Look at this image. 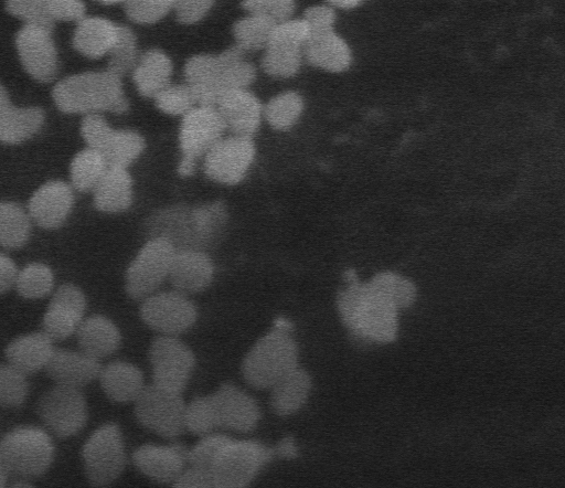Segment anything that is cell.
<instances>
[{
    "mask_svg": "<svg viewBox=\"0 0 565 488\" xmlns=\"http://www.w3.org/2000/svg\"><path fill=\"white\" fill-rule=\"evenodd\" d=\"M236 45L217 55L191 56L184 66L186 85L201 106L215 107L227 92L243 89L256 77V70Z\"/></svg>",
    "mask_w": 565,
    "mask_h": 488,
    "instance_id": "1",
    "label": "cell"
},
{
    "mask_svg": "<svg viewBox=\"0 0 565 488\" xmlns=\"http://www.w3.org/2000/svg\"><path fill=\"white\" fill-rule=\"evenodd\" d=\"M226 220V210L221 202L195 208L173 206L154 214L149 230L151 237L167 240L175 251H203L216 241Z\"/></svg>",
    "mask_w": 565,
    "mask_h": 488,
    "instance_id": "2",
    "label": "cell"
},
{
    "mask_svg": "<svg viewBox=\"0 0 565 488\" xmlns=\"http://www.w3.org/2000/svg\"><path fill=\"white\" fill-rule=\"evenodd\" d=\"M348 288L338 296V308L344 323L356 335L376 342H388L397 333V309L360 284L353 270L345 273Z\"/></svg>",
    "mask_w": 565,
    "mask_h": 488,
    "instance_id": "3",
    "label": "cell"
},
{
    "mask_svg": "<svg viewBox=\"0 0 565 488\" xmlns=\"http://www.w3.org/2000/svg\"><path fill=\"white\" fill-rule=\"evenodd\" d=\"M52 97L63 113H125L129 103L121 79L109 72H85L67 76L55 84Z\"/></svg>",
    "mask_w": 565,
    "mask_h": 488,
    "instance_id": "4",
    "label": "cell"
},
{
    "mask_svg": "<svg viewBox=\"0 0 565 488\" xmlns=\"http://www.w3.org/2000/svg\"><path fill=\"white\" fill-rule=\"evenodd\" d=\"M298 367V348L287 331L273 329L247 352L242 373L256 389H270L278 380Z\"/></svg>",
    "mask_w": 565,
    "mask_h": 488,
    "instance_id": "5",
    "label": "cell"
},
{
    "mask_svg": "<svg viewBox=\"0 0 565 488\" xmlns=\"http://www.w3.org/2000/svg\"><path fill=\"white\" fill-rule=\"evenodd\" d=\"M273 455L260 442L228 437L209 469L214 488H248Z\"/></svg>",
    "mask_w": 565,
    "mask_h": 488,
    "instance_id": "6",
    "label": "cell"
},
{
    "mask_svg": "<svg viewBox=\"0 0 565 488\" xmlns=\"http://www.w3.org/2000/svg\"><path fill=\"white\" fill-rule=\"evenodd\" d=\"M53 457L52 439L39 427H17L0 441V464L9 475L41 476L50 468Z\"/></svg>",
    "mask_w": 565,
    "mask_h": 488,
    "instance_id": "7",
    "label": "cell"
},
{
    "mask_svg": "<svg viewBox=\"0 0 565 488\" xmlns=\"http://www.w3.org/2000/svg\"><path fill=\"white\" fill-rule=\"evenodd\" d=\"M82 457L88 480L107 486L124 471L127 455L120 428L107 423L96 428L83 446Z\"/></svg>",
    "mask_w": 565,
    "mask_h": 488,
    "instance_id": "8",
    "label": "cell"
},
{
    "mask_svg": "<svg viewBox=\"0 0 565 488\" xmlns=\"http://www.w3.org/2000/svg\"><path fill=\"white\" fill-rule=\"evenodd\" d=\"M175 250L162 237H150L129 264L125 288L134 299H145L169 277Z\"/></svg>",
    "mask_w": 565,
    "mask_h": 488,
    "instance_id": "9",
    "label": "cell"
},
{
    "mask_svg": "<svg viewBox=\"0 0 565 488\" xmlns=\"http://www.w3.org/2000/svg\"><path fill=\"white\" fill-rule=\"evenodd\" d=\"M81 134L88 148L103 156L108 168L126 169L145 148V140L137 131L113 129L98 114L83 119Z\"/></svg>",
    "mask_w": 565,
    "mask_h": 488,
    "instance_id": "10",
    "label": "cell"
},
{
    "mask_svg": "<svg viewBox=\"0 0 565 488\" xmlns=\"http://www.w3.org/2000/svg\"><path fill=\"white\" fill-rule=\"evenodd\" d=\"M225 128L218 112L212 106L193 107L183 116L179 132L182 157L178 167L182 177L193 173L196 159L222 138Z\"/></svg>",
    "mask_w": 565,
    "mask_h": 488,
    "instance_id": "11",
    "label": "cell"
},
{
    "mask_svg": "<svg viewBox=\"0 0 565 488\" xmlns=\"http://www.w3.org/2000/svg\"><path fill=\"white\" fill-rule=\"evenodd\" d=\"M152 384L182 394L195 367L192 350L178 337L159 336L149 349Z\"/></svg>",
    "mask_w": 565,
    "mask_h": 488,
    "instance_id": "12",
    "label": "cell"
},
{
    "mask_svg": "<svg viewBox=\"0 0 565 488\" xmlns=\"http://www.w3.org/2000/svg\"><path fill=\"white\" fill-rule=\"evenodd\" d=\"M184 409L181 394L153 384L147 385L135 401L138 422L164 438H175L184 431Z\"/></svg>",
    "mask_w": 565,
    "mask_h": 488,
    "instance_id": "13",
    "label": "cell"
},
{
    "mask_svg": "<svg viewBox=\"0 0 565 488\" xmlns=\"http://www.w3.org/2000/svg\"><path fill=\"white\" fill-rule=\"evenodd\" d=\"M36 410L44 425L58 437L75 435L87 421V404L79 389L56 384L40 397Z\"/></svg>",
    "mask_w": 565,
    "mask_h": 488,
    "instance_id": "14",
    "label": "cell"
},
{
    "mask_svg": "<svg viewBox=\"0 0 565 488\" xmlns=\"http://www.w3.org/2000/svg\"><path fill=\"white\" fill-rule=\"evenodd\" d=\"M309 34L303 19L276 24L262 60L263 70L275 77L295 75L301 65L303 45Z\"/></svg>",
    "mask_w": 565,
    "mask_h": 488,
    "instance_id": "15",
    "label": "cell"
},
{
    "mask_svg": "<svg viewBox=\"0 0 565 488\" xmlns=\"http://www.w3.org/2000/svg\"><path fill=\"white\" fill-rule=\"evenodd\" d=\"M140 316L148 327L161 336L178 337L195 323L198 311L186 295L173 289L157 291L145 298Z\"/></svg>",
    "mask_w": 565,
    "mask_h": 488,
    "instance_id": "16",
    "label": "cell"
},
{
    "mask_svg": "<svg viewBox=\"0 0 565 488\" xmlns=\"http://www.w3.org/2000/svg\"><path fill=\"white\" fill-rule=\"evenodd\" d=\"M255 157L252 137L221 138L205 153L204 172L220 183L236 184L246 174Z\"/></svg>",
    "mask_w": 565,
    "mask_h": 488,
    "instance_id": "17",
    "label": "cell"
},
{
    "mask_svg": "<svg viewBox=\"0 0 565 488\" xmlns=\"http://www.w3.org/2000/svg\"><path fill=\"white\" fill-rule=\"evenodd\" d=\"M86 297L82 289L73 284L61 285L50 300L42 325L52 340H62L76 333L84 319Z\"/></svg>",
    "mask_w": 565,
    "mask_h": 488,
    "instance_id": "18",
    "label": "cell"
},
{
    "mask_svg": "<svg viewBox=\"0 0 565 488\" xmlns=\"http://www.w3.org/2000/svg\"><path fill=\"white\" fill-rule=\"evenodd\" d=\"M15 45L25 71L36 81L50 82L57 73V52L51 32L24 25L15 36Z\"/></svg>",
    "mask_w": 565,
    "mask_h": 488,
    "instance_id": "19",
    "label": "cell"
},
{
    "mask_svg": "<svg viewBox=\"0 0 565 488\" xmlns=\"http://www.w3.org/2000/svg\"><path fill=\"white\" fill-rule=\"evenodd\" d=\"M188 453L180 444H145L132 453V463L148 478L172 484L188 467Z\"/></svg>",
    "mask_w": 565,
    "mask_h": 488,
    "instance_id": "20",
    "label": "cell"
},
{
    "mask_svg": "<svg viewBox=\"0 0 565 488\" xmlns=\"http://www.w3.org/2000/svg\"><path fill=\"white\" fill-rule=\"evenodd\" d=\"M212 395L220 427L248 433L257 426L260 409L252 395L233 384H223Z\"/></svg>",
    "mask_w": 565,
    "mask_h": 488,
    "instance_id": "21",
    "label": "cell"
},
{
    "mask_svg": "<svg viewBox=\"0 0 565 488\" xmlns=\"http://www.w3.org/2000/svg\"><path fill=\"white\" fill-rule=\"evenodd\" d=\"M74 203L72 188L64 181L42 184L30 198L29 216L43 229H56L67 219Z\"/></svg>",
    "mask_w": 565,
    "mask_h": 488,
    "instance_id": "22",
    "label": "cell"
},
{
    "mask_svg": "<svg viewBox=\"0 0 565 488\" xmlns=\"http://www.w3.org/2000/svg\"><path fill=\"white\" fill-rule=\"evenodd\" d=\"M214 276V265L203 251H175L169 279L174 290L183 294H195L204 290Z\"/></svg>",
    "mask_w": 565,
    "mask_h": 488,
    "instance_id": "23",
    "label": "cell"
},
{
    "mask_svg": "<svg viewBox=\"0 0 565 488\" xmlns=\"http://www.w3.org/2000/svg\"><path fill=\"white\" fill-rule=\"evenodd\" d=\"M215 108L225 127L236 136L252 137L259 126L262 104L246 88L227 92Z\"/></svg>",
    "mask_w": 565,
    "mask_h": 488,
    "instance_id": "24",
    "label": "cell"
},
{
    "mask_svg": "<svg viewBox=\"0 0 565 488\" xmlns=\"http://www.w3.org/2000/svg\"><path fill=\"white\" fill-rule=\"evenodd\" d=\"M45 370L57 385L81 389L98 379L102 365L83 351L60 349L54 351Z\"/></svg>",
    "mask_w": 565,
    "mask_h": 488,
    "instance_id": "25",
    "label": "cell"
},
{
    "mask_svg": "<svg viewBox=\"0 0 565 488\" xmlns=\"http://www.w3.org/2000/svg\"><path fill=\"white\" fill-rule=\"evenodd\" d=\"M55 349L43 331L30 332L13 339L6 348L8 364L24 375L45 369Z\"/></svg>",
    "mask_w": 565,
    "mask_h": 488,
    "instance_id": "26",
    "label": "cell"
},
{
    "mask_svg": "<svg viewBox=\"0 0 565 488\" xmlns=\"http://www.w3.org/2000/svg\"><path fill=\"white\" fill-rule=\"evenodd\" d=\"M307 61L329 72H342L351 63V52L332 28L310 31L303 45Z\"/></svg>",
    "mask_w": 565,
    "mask_h": 488,
    "instance_id": "27",
    "label": "cell"
},
{
    "mask_svg": "<svg viewBox=\"0 0 565 488\" xmlns=\"http://www.w3.org/2000/svg\"><path fill=\"white\" fill-rule=\"evenodd\" d=\"M98 379L105 394L119 403L135 402L147 386L141 370L126 361L102 367Z\"/></svg>",
    "mask_w": 565,
    "mask_h": 488,
    "instance_id": "28",
    "label": "cell"
},
{
    "mask_svg": "<svg viewBox=\"0 0 565 488\" xmlns=\"http://www.w3.org/2000/svg\"><path fill=\"white\" fill-rule=\"evenodd\" d=\"M118 35V24L100 17H84L77 22L73 46L90 59L102 57L110 52Z\"/></svg>",
    "mask_w": 565,
    "mask_h": 488,
    "instance_id": "29",
    "label": "cell"
},
{
    "mask_svg": "<svg viewBox=\"0 0 565 488\" xmlns=\"http://www.w3.org/2000/svg\"><path fill=\"white\" fill-rule=\"evenodd\" d=\"M76 335L81 351L97 360L114 353L121 340L117 326L102 315L84 318Z\"/></svg>",
    "mask_w": 565,
    "mask_h": 488,
    "instance_id": "30",
    "label": "cell"
},
{
    "mask_svg": "<svg viewBox=\"0 0 565 488\" xmlns=\"http://www.w3.org/2000/svg\"><path fill=\"white\" fill-rule=\"evenodd\" d=\"M171 75L172 62L166 53L158 49L146 51L132 70L137 89L145 97H156L170 85Z\"/></svg>",
    "mask_w": 565,
    "mask_h": 488,
    "instance_id": "31",
    "label": "cell"
},
{
    "mask_svg": "<svg viewBox=\"0 0 565 488\" xmlns=\"http://www.w3.org/2000/svg\"><path fill=\"white\" fill-rule=\"evenodd\" d=\"M97 210L117 213L127 210L132 202V180L126 169L108 168L93 190Z\"/></svg>",
    "mask_w": 565,
    "mask_h": 488,
    "instance_id": "32",
    "label": "cell"
},
{
    "mask_svg": "<svg viewBox=\"0 0 565 488\" xmlns=\"http://www.w3.org/2000/svg\"><path fill=\"white\" fill-rule=\"evenodd\" d=\"M270 390V404L274 412L281 416L291 415L307 402L311 379L303 369L297 367L278 380Z\"/></svg>",
    "mask_w": 565,
    "mask_h": 488,
    "instance_id": "33",
    "label": "cell"
},
{
    "mask_svg": "<svg viewBox=\"0 0 565 488\" xmlns=\"http://www.w3.org/2000/svg\"><path fill=\"white\" fill-rule=\"evenodd\" d=\"M44 112L39 107H15L9 104L0 108V141L19 144L32 137L42 127Z\"/></svg>",
    "mask_w": 565,
    "mask_h": 488,
    "instance_id": "34",
    "label": "cell"
},
{
    "mask_svg": "<svg viewBox=\"0 0 565 488\" xmlns=\"http://www.w3.org/2000/svg\"><path fill=\"white\" fill-rule=\"evenodd\" d=\"M30 232L29 213L18 203L0 202V245L19 248L28 242Z\"/></svg>",
    "mask_w": 565,
    "mask_h": 488,
    "instance_id": "35",
    "label": "cell"
},
{
    "mask_svg": "<svg viewBox=\"0 0 565 488\" xmlns=\"http://www.w3.org/2000/svg\"><path fill=\"white\" fill-rule=\"evenodd\" d=\"M108 166L100 153L86 148L72 160L70 174L73 187L81 191H93L105 174Z\"/></svg>",
    "mask_w": 565,
    "mask_h": 488,
    "instance_id": "36",
    "label": "cell"
},
{
    "mask_svg": "<svg viewBox=\"0 0 565 488\" xmlns=\"http://www.w3.org/2000/svg\"><path fill=\"white\" fill-rule=\"evenodd\" d=\"M366 284L372 291L387 300L397 310L408 307L416 297L414 284L395 273H380Z\"/></svg>",
    "mask_w": 565,
    "mask_h": 488,
    "instance_id": "37",
    "label": "cell"
},
{
    "mask_svg": "<svg viewBox=\"0 0 565 488\" xmlns=\"http://www.w3.org/2000/svg\"><path fill=\"white\" fill-rule=\"evenodd\" d=\"M276 24L274 21L256 14L239 19L233 26L236 46L243 52L266 47Z\"/></svg>",
    "mask_w": 565,
    "mask_h": 488,
    "instance_id": "38",
    "label": "cell"
},
{
    "mask_svg": "<svg viewBox=\"0 0 565 488\" xmlns=\"http://www.w3.org/2000/svg\"><path fill=\"white\" fill-rule=\"evenodd\" d=\"M14 286L22 297L40 299L53 290L54 274L46 264L30 263L18 272Z\"/></svg>",
    "mask_w": 565,
    "mask_h": 488,
    "instance_id": "39",
    "label": "cell"
},
{
    "mask_svg": "<svg viewBox=\"0 0 565 488\" xmlns=\"http://www.w3.org/2000/svg\"><path fill=\"white\" fill-rule=\"evenodd\" d=\"M220 427L217 410L213 395L198 396L184 409V429L205 436Z\"/></svg>",
    "mask_w": 565,
    "mask_h": 488,
    "instance_id": "40",
    "label": "cell"
},
{
    "mask_svg": "<svg viewBox=\"0 0 565 488\" xmlns=\"http://www.w3.org/2000/svg\"><path fill=\"white\" fill-rule=\"evenodd\" d=\"M303 100L296 92H284L273 97L264 108L269 125L278 130L289 129L299 118Z\"/></svg>",
    "mask_w": 565,
    "mask_h": 488,
    "instance_id": "41",
    "label": "cell"
},
{
    "mask_svg": "<svg viewBox=\"0 0 565 488\" xmlns=\"http://www.w3.org/2000/svg\"><path fill=\"white\" fill-rule=\"evenodd\" d=\"M107 71L121 77L137 64V41L126 25H118L117 40L110 50Z\"/></svg>",
    "mask_w": 565,
    "mask_h": 488,
    "instance_id": "42",
    "label": "cell"
},
{
    "mask_svg": "<svg viewBox=\"0 0 565 488\" xmlns=\"http://www.w3.org/2000/svg\"><path fill=\"white\" fill-rule=\"evenodd\" d=\"M28 391L26 375L10 364H0V405L20 406L25 401Z\"/></svg>",
    "mask_w": 565,
    "mask_h": 488,
    "instance_id": "43",
    "label": "cell"
},
{
    "mask_svg": "<svg viewBox=\"0 0 565 488\" xmlns=\"http://www.w3.org/2000/svg\"><path fill=\"white\" fill-rule=\"evenodd\" d=\"M157 107L169 115H185L193 108L196 99L191 88L185 85H168L156 97Z\"/></svg>",
    "mask_w": 565,
    "mask_h": 488,
    "instance_id": "44",
    "label": "cell"
},
{
    "mask_svg": "<svg viewBox=\"0 0 565 488\" xmlns=\"http://www.w3.org/2000/svg\"><path fill=\"white\" fill-rule=\"evenodd\" d=\"M7 11L25 22L52 33L54 21L49 14L45 1H8Z\"/></svg>",
    "mask_w": 565,
    "mask_h": 488,
    "instance_id": "45",
    "label": "cell"
},
{
    "mask_svg": "<svg viewBox=\"0 0 565 488\" xmlns=\"http://www.w3.org/2000/svg\"><path fill=\"white\" fill-rule=\"evenodd\" d=\"M230 436L212 433L202 436L201 439L189 449V465L209 473L218 450Z\"/></svg>",
    "mask_w": 565,
    "mask_h": 488,
    "instance_id": "46",
    "label": "cell"
},
{
    "mask_svg": "<svg viewBox=\"0 0 565 488\" xmlns=\"http://www.w3.org/2000/svg\"><path fill=\"white\" fill-rule=\"evenodd\" d=\"M174 1H126L127 17L137 23H154L162 19L172 8Z\"/></svg>",
    "mask_w": 565,
    "mask_h": 488,
    "instance_id": "47",
    "label": "cell"
},
{
    "mask_svg": "<svg viewBox=\"0 0 565 488\" xmlns=\"http://www.w3.org/2000/svg\"><path fill=\"white\" fill-rule=\"evenodd\" d=\"M242 7L252 14L265 17L275 23H281L290 20L295 10V2L291 0L265 1L248 0L243 1Z\"/></svg>",
    "mask_w": 565,
    "mask_h": 488,
    "instance_id": "48",
    "label": "cell"
},
{
    "mask_svg": "<svg viewBox=\"0 0 565 488\" xmlns=\"http://www.w3.org/2000/svg\"><path fill=\"white\" fill-rule=\"evenodd\" d=\"M49 14L53 21H81L85 15V4L82 1H45Z\"/></svg>",
    "mask_w": 565,
    "mask_h": 488,
    "instance_id": "49",
    "label": "cell"
},
{
    "mask_svg": "<svg viewBox=\"0 0 565 488\" xmlns=\"http://www.w3.org/2000/svg\"><path fill=\"white\" fill-rule=\"evenodd\" d=\"M213 1H174L177 19L181 23H194L200 21L211 9Z\"/></svg>",
    "mask_w": 565,
    "mask_h": 488,
    "instance_id": "50",
    "label": "cell"
},
{
    "mask_svg": "<svg viewBox=\"0 0 565 488\" xmlns=\"http://www.w3.org/2000/svg\"><path fill=\"white\" fill-rule=\"evenodd\" d=\"M172 484L173 488H214L210 474L192 466L186 467Z\"/></svg>",
    "mask_w": 565,
    "mask_h": 488,
    "instance_id": "51",
    "label": "cell"
},
{
    "mask_svg": "<svg viewBox=\"0 0 565 488\" xmlns=\"http://www.w3.org/2000/svg\"><path fill=\"white\" fill-rule=\"evenodd\" d=\"M303 20L310 31L332 28L335 20L334 11L327 6L310 7L305 11Z\"/></svg>",
    "mask_w": 565,
    "mask_h": 488,
    "instance_id": "52",
    "label": "cell"
},
{
    "mask_svg": "<svg viewBox=\"0 0 565 488\" xmlns=\"http://www.w3.org/2000/svg\"><path fill=\"white\" fill-rule=\"evenodd\" d=\"M18 272L15 263L0 253V294L8 291L15 284Z\"/></svg>",
    "mask_w": 565,
    "mask_h": 488,
    "instance_id": "53",
    "label": "cell"
},
{
    "mask_svg": "<svg viewBox=\"0 0 565 488\" xmlns=\"http://www.w3.org/2000/svg\"><path fill=\"white\" fill-rule=\"evenodd\" d=\"M329 2H330V4H332L334 7H338V8L351 9V8H354L358 4H360L361 1H356V0H333V1H329Z\"/></svg>",
    "mask_w": 565,
    "mask_h": 488,
    "instance_id": "54",
    "label": "cell"
},
{
    "mask_svg": "<svg viewBox=\"0 0 565 488\" xmlns=\"http://www.w3.org/2000/svg\"><path fill=\"white\" fill-rule=\"evenodd\" d=\"M11 104L7 89L0 84V108Z\"/></svg>",
    "mask_w": 565,
    "mask_h": 488,
    "instance_id": "55",
    "label": "cell"
},
{
    "mask_svg": "<svg viewBox=\"0 0 565 488\" xmlns=\"http://www.w3.org/2000/svg\"><path fill=\"white\" fill-rule=\"evenodd\" d=\"M8 473L7 470L3 468V466L0 464V488H7V478H8Z\"/></svg>",
    "mask_w": 565,
    "mask_h": 488,
    "instance_id": "56",
    "label": "cell"
},
{
    "mask_svg": "<svg viewBox=\"0 0 565 488\" xmlns=\"http://www.w3.org/2000/svg\"><path fill=\"white\" fill-rule=\"evenodd\" d=\"M102 4H116L121 1H99Z\"/></svg>",
    "mask_w": 565,
    "mask_h": 488,
    "instance_id": "57",
    "label": "cell"
}]
</instances>
